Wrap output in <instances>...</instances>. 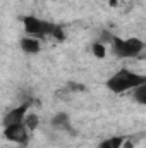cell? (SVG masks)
<instances>
[{"instance_id":"1","label":"cell","mask_w":146,"mask_h":148,"mask_svg":"<svg viewBox=\"0 0 146 148\" xmlns=\"http://www.w3.org/2000/svg\"><path fill=\"white\" fill-rule=\"evenodd\" d=\"M146 83V76H141L138 73H132L129 69H120L113 76H110V79L107 81V88H108L112 93H126L129 90H134L141 84Z\"/></svg>"},{"instance_id":"2","label":"cell","mask_w":146,"mask_h":148,"mask_svg":"<svg viewBox=\"0 0 146 148\" xmlns=\"http://www.w3.org/2000/svg\"><path fill=\"white\" fill-rule=\"evenodd\" d=\"M112 41V52L120 57V59H131L138 57L145 50V41L139 38H120V36H110Z\"/></svg>"},{"instance_id":"3","label":"cell","mask_w":146,"mask_h":148,"mask_svg":"<svg viewBox=\"0 0 146 148\" xmlns=\"http://www.w3.org/2000/svg\"><path fill=\"white\" fill-rule=\"evenodd\" d=\"M23 24H24V31L28 33V36L38 38V40L48 36V35L53 36V31H55V24L46 23L43 19H38L35 16H26L23 19Z\"/></svg>"},{"instance_id":"4","label":"cell","mask_w":146,"mask_h":148,"mask_svg":"<svg viewBox=\"0 0 146 148\" xmlns=\"http://www.w3.org/2000/svg\"><path fill=\"white\" fill-rule=\"evenodd\" d=\"M3 136H5V140H9L12 143L24 145L29 140V129L24 124H14L9 127H3Z\"/></svg>"},{"instance_id":"5","label":"cell","mask_w":146,"mask_h":148,"mask_svg":"<svg viewBox=\"0 0 146 148\" xmlns=\"http://www.w3.org/2000/svg\"><path fill=\"white\" fill-rule=\"evenodd\" d=\"M28 109H29V103H23V105L14 107L12 110H9L3 117V127L14 126V124H24V119L29 114Z\"/></svg>"},{"instance_id":"6","label":"cell","mask_w":146,"mask_h":148,"mask_svg":"<svg viewBox=\"0 0 146 148\" xmlns=\"http://www.w3.org/2000/svg\"><path fill=\"white\" fill-rule=\"evenodd\" d=\"M19 45H21V50H23L24 53H29V55L38 53V52L41 50L40 40H38V38H33V36H24L19 41Z\"/></svg>"},{"instance_id":"7","label":"cell","mask_w":146,"mask_h":148,"mask_svg":"<svg viewBox=\"0 0 146 148\" xmlns=\"http://www.w3.org/2000/svg\"><path fill=\"white\" fill-rule=\"evenodd\" d=\"M124 141H126L124 136H110V138H105L98 145V148H122L124 147Z\"/></svg>"},{"instance_id":"8","label":"cell","mask_w":146,"mask_h":148,"mask_svg":"<svg viewBox=\"0 0 146 148\" xmlns=\"http://www.w3.org/2000/svg\"><path fill=\"white\" fill-rule=\"evenodd\" d=\"M52 124L55 127H60V129H69L71 127V122H69V115L67 114H57L52 119Z\"/></svg>"},{"instance_id":"9","label":"cell","mask_w":146,"mask_h":148,"mask_svg":"<svg viewBox=\"0 0 146 148\" xmlns=\"http://www.w3.org/2000/svg\"><path fill=\"white\" fill-rule=\"evenodd\" d=\"M132 98H134V102H138L139 105H145L146 107V83L132 90Z\"/></svg>"},{"instance_id":"10","label":"cell","mask_w":146,"mask_h":148,"mask_svg":"<svg viewBox=\"0 0 146 148\" xmlns=\"http://www.w3.org/2000/svg\"><path fill=\"white\" fill-rule=\"evenodd\" d=\"M91 52H93V55H96L98 59H103V57L107 55V48H105V45L100 43V41L91 45Z\"/></svg>"},{"instance_id":"11","label":"cell","mask_w":146,"mask_h":148,"mask_svg":"<svg viewBox=\"0 0 146 148\" xmlns=\"http://www.w3.org/2000/svg\"><path fill=\"white\" fill-rule=\"evenodd\" d=\"M24 126H26L29 131L36 129V126H38V117H36V114H28V115H26V119H24Z\"/></svg>"}]
</instances>
